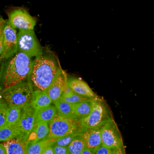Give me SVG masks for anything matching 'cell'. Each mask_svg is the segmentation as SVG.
I'll use <instances>...</instances> for the list:
<instances>
[{
	"label": "cell",
	"instance_id": "cell-2",
	"mask_svg": "<svg viewBox=\"0 0 154 154\" xmlns=\"http://www.w3.org/2000/svg\"><path fill=\"white\" fill-rule=\"evenodd\" d=\"M32 58L18 52L2 61L0 67V92L10 87L29 82Z\"/></svg>",
	"mask_w": 154,
	"mask_h": 154
},
{
	"label": "cell",
	"instance_id": "cell-5",
	"mask_svg": "<svg viewBox=\"0 0 154 154\" xmlns=\"http://www.w3.org/2000/svg\"><path fill=\"white\" fill-rule=\"evenodd\" d=\"M111 119L113 117L110 108L101 98L94 100L92 111L87 117L81 119V123L84 129H91L102 127Z\"/></svg>",
	"mask_w": 154,
	"mask_h": 154
},
{
	"label": "cell",
	"instance_id": "cell-9",
	"mask_svg": "<svg viewBox=\"0 0 154 154\" xmlns=\"http://www.w3.org/2000/svg\"><path fill=\"white\" fill-rule=\"evenodd\" d=\"M4 51L1 57L2 60H7L18 52L17 30L12 28L8 21L4 31Z\"/></svg>",
	"mask_w": 154,
	"mask_h": 154
},
{
	"label": "cell",
	"instance_id": "cell-32",
	"mask_svg": "<svg viewBox=\"0 0 154 154\" xmlns=\"http://www.w3.org/2000/svg\"><path fill=\"white\" fill-rule=\"evenodd\" d=\"M115 154H126L124 146H122V147H120V148L117 149Z\"/></svg>",
	"mask_w": 154,
	"mask_h": 154
},
{
	"label": "cell",
	"instance_id": "cell-17",
	"mask_svg": "<svg viewBox=\"0 0 154 154\" xmlns=\"http://www.w3.org/2000/svg\"><path fill=\"white\" fill-rule=\"evenodd\" d=\"M57 109L54 104L36 110L35 123L39 122H44L50 123L56 116Z\"/></svg>",
	"mask_w": 154,
	"mask_h": 154
},
{
	"label": "cell",
	"instance_id": "cell-33",
	"mask_svg": "<svg viewBox=\"0 0 154 154\" xmlns=\"http://www.w3.org/2000/svg\"><path fill=\"white\" fill-rule=\"evenodd\" d=\"M0 154H7L6 149L3 143H0Z\"/></svg>",
	"mask_w": 154,
	"mask_h": 154
},
{
	"label": "cell",
	"instance_id": "cell-14",
	"mask_svg": "<svg viewBox=\"0 0 154 154\" xmlns=\"http://www.w3.org/2000/svg\"><path fill=\"white\" fill-rule=\"evenodd\" d=\"M50 132L49 124L44 122H36L27 140V145L33 144L42 140L47 139Z\"/></svg>",
	"mask_w": 154,
	"mask_h": 154
},
{
	"label": "cell",
	"instance_id": "cell-16",
	"mask_svg": "<svg viewBox=\"0 0 154 154\" xmlns=\"http://www.w3.org/2000/svg\"><path fill=\"white\" fill-rule=\"evenodd\" d=\"M7 154H26L27 145L26 142L19 137L3 142Z\"/></svg>",
	"mask_w": 154,
	"mask_h": 154
},
{
	"label": "cell",
	"instance_id": "cell-18",
	"mask_svg": "<svg viewBox=\"0 0 154 154\" xmlns=\"http://www.w3.org/2000/svg\"><path fill=\"white\" fill-rule=\"evenodd\" d=\"M18 124L14 125H4L0 127V142H5L14 139L21 136Z\"/></svg>",
	"mask_w": 154,
	"mask_h": 154
},
{
	"label": "cell",
	"instance_id": "cell-34",
	"mask_svg": "<svg viewBox=\"0 0 154 154\" xmlns=\"http://www.w3.org/2000/svg\"><path fill=\"white\" fill-rule=\"evenodd\" d=\"M81 154H93V153L91 151H90L89 149L85 148V149L84 150V151Z\"/></svg>",
	"mask_w": 154,
	"mask_h": 154
},
{
	"label": "cell",
	"instance_id": "cell-28",
	"mask_svg": "<svg viewBox=\"0 0 154 154\" xmlns=\"http://www.w3.org/2000/svg\"><path fill=\"white\" fill-rule=\"evenodd\" d=\"M53 148L54 154H69L68 147L61 146L53 144Z\"/></svg>",
	"mask_w": 154,
	"mask_h": 154
},
{
	"label": "cell",
	"instance_id": "cell-11",
	"mask_svg": "<svg viewBox=\"0 0 154 154\" xmlns=\"http://www.w3.org/2000/svg\"><path fill=\"white\" fill-rule=\"evenodd\" d=\"M68 75L61 69L53 82L47 90L53 103L61 98L68 84Z\"/></svg>",
	"mask_w": 154,
	"mask_h": 154
},
{
	"label": "cell",
	"instance_id": "cell-13",
	"mask_svg": "<svg viewBox=\"0 0 154 154\" xmlns=\"http://www.w3.org/2000/svg\"><path fill=\"white\" fill-rule=\"evenodd\" d=\"M68 85L75 93L79 95L93 99H99L102 98L98 96L91 89L89 85L81 78L68 76Z\"/></svg>",
	"mask_w": 154,
	"mask_h": 154
},
{
	"label": "cell",
	"instance_id": "cell-15",
	"mask_svg": "<svg viewBox=\"0 0 154 154\" xmlns=\"http://www.w3.org/2000/svg\"><path fill=\"white\" fill-rule=\"evenodd\" d=\"M31 104L33 108L37 110L53 104V101L47 91H34Z\"/></svg>",
	"mask_w": 154,
	"mask_h": 154
},
{
	"label": "cell",
	"instance_id": "cell-21",
	"mask_svg": "<svg viewBox=\"0 0 154 154\" xmlns=\"http://www.w3.org/2000/svg\"><path fill=\"white\" fill-rule=\"evenodd\" d=\"M94 100L86 101L73 105L74 111L77 118L81 120L87 117L91 113L93 107Z\"/></svg>",
	"mask_w": 154,
	"mask_h": 154
},
{
	"label": "cell",
	"instance_id": "cell-27",
	"mask_svg": "<svg viewBox=\"0 0 154 154\" xmlns=\"http://www.w3.org/2000/svg\"><path fill=\"white\" fill-rule=\"evenodd\" d=\"M117 149L108 148L104 146H101L93 154H115Z\"/></svg>",
	"mask_w": 154,
	"mask_h": 154
},
{
	"label": "cell",
	"instance_id": "cell-3",
	"mask_svg": "<svg viewBox=\"0 0 154 154\" xmlns=\"http://www.w3.org/2000/svg\"><path fill=\"white\" fill-rule=\"evenodd\" d=\"M49 128L50 132L47 139H59L81 133L84 130L80 119L65 117L57 113L49 123Z\"/></svg>",
	"mask_w": 154,
	"mask_h": 154
},
{
	"label": "cell",
	"instance_id": "cell-19",
	"mask_svg": "<svg viewBox=\"0 0 154 154\" xmlns=\"http://www.w3.org/2000/svg\"><path fill=\"white\" fill-rule=\"evenodd\" d=\"M56 139H45L40 142L27 145L26 154H43L45 150L53 145Z\"/></svg>",
	"mask_w": 154,
	"mask_h": 154
},
{
	"label": "cell",
	"instance_id": "cell-6",
	"mask_svg": "<svg viewBox=\"0 0 154 154\" xmlns=\"http://www.w3.org/2000/svg\"><path fill=\"white\" fill-rule=\"evenodd\" d=\"M18 52L30 58H36L43 54V49L34 30H19L18 32Z\"/></svg>",
	"mask_w": 154,
	"mask_h": 154
},
{
	"label": "cell",
	"instance_id": "cell-29",
	"mask_svg": "<svg viewBox=\"0 0 154 154\" xmlns=\"http://www.w3.org/2000/svg\"><path fill=\"white\" fill-rule=\"evenodd\" d=\"M7 20H5L0 16V39L4 35V31L5 25L7 23Z\"/></svg>",
	"mask_w": 154,
	"mask_h": 154
},
{
	"label": "cell",
	"instance_id": "cell-25",
	"mask_svg": "<svg viewBox=\"0 0 154 154\" xmlns=\"http://www.w3.org/2000/svg\"><path fill=\"white\" fill-rule=\"evenodd\" d=\"M79 134H80V133L74 134L65 136V137H63L61 138L56 139L54 144L56 145H59V146H61L68 147Z\"/></svg>",
	"mask_w": 154,
	"mask_h": 154
},
{
	"label": "cell",
	"instance_id": "cell-35",
	"mask_svg": "<svg viewBox=\"0 0 154 154\" xmlns=\"http://www.w3.org/2000/svg\"><path fill=\"white\" fill-rule=\"evenodd\" d=\"M2 60L1 59V58L0 57V67H1V64H2Z\"/></svg>",
	"mask_w": 154,
	"mask_h": 154
},
{
	"label": "cell",
	"instance_id": "cell-26",
	"mask_svg": "<svg viewBox=\"0 0 154 154\" xmlns=\"http://www.w3.org/2000/svg\"><path fill=\"white\" fill-rule=\"evenodd\" d=\"M8 106L0 97V127L6 124Z\"/></svg>",
	"mask_w": 154,
	"mask_h": 154
},
{
	"label": "cell",
	"instance_id": "cell-22",
	"mask_svg": "<svg viewBox=\"0 0 154 154\" xmlns=\"http://www.w3.org/2000/svg\"><path fill=\"white\" fill-rule=\"evenodd\" d=\"M23 109L24 107L19 106H8L5 125H18L21 119Z\"/></svg>",
	"mask_w": 154,
	"mask_h": 154
},
{
	"label": "cell",
	"instance_id": "cell-23",
	"mask_svg": "<svg viewBox=\"0 0 154 154\" xmlns=\"http://www.w3.org/2000/svg\"><path fill=\"white\" fill-rule=\"evenodd\" d=\"M69 154H81L85 149V143L81 135L79 134L68 146Z\"/></svg>",
	"mask_w": 154,
	"mask_h": 154
},
{
	"label": "cell",
	"instance_id": "cell-7",
	"mask_svg": "<svg viewBox=\"0 0 154 154\" xmlns=\"http://www.w3.org/2000/svg\"><path fill=\"white\" fill-rule=\"evenodd\" d=\"M8 22L14 29L19 30H34L36 19L22 8H16L8 14Z\"/></svg>",
	"mask_w": 154,
	"mask_h": 154
},
{
	"label": "cell",
	"instance_id": "cell-8",
	"mask_svg": "<svg viewBox=\"0 0 154 154\" xmlns=\"http://www.w3.org/2000/svg\"><path fill=\"white\" fill-rule=\"evenodd\" d=\"M101 140L104 146L113 149L124 146L121 133L113 118L107 121L102 127Z\"/></svg>",
	"mask_w": 154,
	"mask_h": 154
},
{
	"label": "cell",
	"instance_id": "cell-10",
	"mask_svg": "<svg viewBox=\"0 0 154 154\" xmlns=\"http://www.w3.org/2000/svg\"><path fill=\"white\" fill-rule=\"evenodd\" d=\"M36 110L31 104L24 107L18 125L21 130V136L18 137L26 142L35 124Z\"/></svg>",
	"mask_w": 154,
	"mask_h": 154
},
{
	"label": "cell",
	"instance_id": "cell-1",
	"mask_svg": "<svg viewBox=\"0 0 154 154\" xmlns=\"http://www.w3.org/2000/svg\"><path fill=\"white\" fill-rule=\"evenodd\" d=\"M61 69L58 57L49 50L34 58L29 79L33 91H47Z\"/></svg>",
	"mask_w": 154,
	"mask_h": 154
},
{
	"label": "cell",
	"instance_id": "cell-30",
	"mask_svg": "<svg viewBox=\"0 0 154 154\" xmlns=\"http://www.w3.org/2000/svg\"><path fill=\"white\" fill-rule=\"evenodd\" d=\"M43 154H54V150H53V145L48 147L45 150V151L43 152Z\"/></svg>",
	"mask_w": 154,
	"mask_h": 154
},
{
	"label": "cell",
	"instance_id": "cell-12",
	"mask_svg": "<svg viewBox=\"0 0 154 154\" xmlns=\"http://www.w3.org/2000/svg\"><path fill=\"white\" fill-rule=\"evenodd\" d=\"M102 127L84 129L81 133V135L85 143V148L89 149L93 153L102 146L101 129Z\"/></svg>",
	"mask_w": 154,
	"mask_h": 154
},
{
	"label": "cell",
	"instance_id": "cell-31",
	"mask_svg": "<svg viewBox=\"0 0 154 154\" xmlns=\"http://www.w3.org/2000/svg\"><path fill=\"white\" fill-rule=\"evenodd\" d=\"M4 51V39L3 37L0 39V57H1Z\"/></svg>",
	"mask_w": 154,
	"mask_h": 154
},
{
	"label": "cell",
	"instance_id": "cell-4",
	"mask_svg": "<svg viewBox=\"0 0 154 154\" xmlns=\"http://www.w3.org/2000/svg\"><path fill=\"white\" fill-rule=\"evenodd\" d=\"M34 91L29 83L25 82L0 92V97L8 106L24 107L31 103Z\"/></svg>",
	"mask_w": 154,
	"mask_h": 154
},
{
	"label": "cell",
	"instance_id": "cell-24",
	"mask_svg": "<svg viewBox=\"0 0 154 154\" xmlns=\"http://www.w3.org/2000/svg\"><path fill=\"white\" fill-rule=\"evenodd\" d=\"M61 98L72 105L78 104L84 101H86L96 100V99H93L89 97L79 95L76 93H75L74 91L68 95H62L61 97Z\"/></svg>",
	"mask_w": 154,
	"mask_h": 154
},
{
	"label": "cell",
	"instance_id": "cell-20",
	"mask_svg": "<svg viewBox=\"0 0 154 154\" xmlns=\"http://www.w3.org/2000/svg\"><path fill=\"white\" fill-rule=\"evenodd\" d=\"M53 104L56 107L58 114L67 118H77L74 111L72 104L65 101L61 98L53 103Z\"/></svg>",
	"mask_w": 154,
	"mask_h": 154
}]
</instances>
